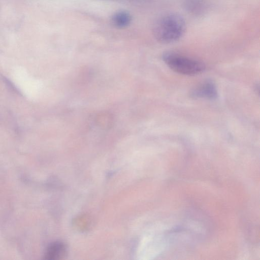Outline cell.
Returning a JSON list of instances; mask_svg holds the SVG:
<instances>
[{
    "label": "cell",
    "instance_id": "6da1fadb",
    "mask_svg": "<svg viewBox=\"0 0 260 260\" xmlns=\"http://www.w3.org/2000/svg\"><path fill=\"white\" fill-rule=\"evenodd\" d=\"M183 17L176 13L166 14L154 22L152 32L155 39L163 44H170L179 40L186 30Z\"/></svg>",
    "mask_w": 260,
    "mask_h": 260
},
{
    "label": "cell",
    "instance_id": "7a4b0ae2",
    "mask_svg": "<svg viewBox=\"0 0 260 260\" xmlns=\"http://www.w3.org/2000/svg\"><path fill=\"white\" fill-rule=\"evenodd\" d=\"M162 57L171 70L182 75H197L206 70V66L203 62L175 52H166Z\"/></svg>",
    "mask_w": 260,
    "mask_h": 260
},
{
    "label": "cell",
    "instance_id": "3957f363",
    "mask_svg": "<svg viewBox=\"0 0 260 260\" xmlns=\"http://www.w3.org/2000/svg\"><path fill=\"white\" fill-rule=\"evenodd\" d=\"M190 95L195 99L214 100L217 98L218 91L214 83L208 80L192 89Z\"/></svg>",
    "mask_w": 260,
    "mask_h": 260
},
{
    "label": "cell",
    "instance_id": "277c9868",
    "mask_svg": "<svg viewBox=\"0 0 260 260\" xmlns=\"http://www.w3.org/2000/svg\"><path fill=\"white\" fill-rule=\"evenodd\" d=\"M132 17L127 11L119 10L112 16L111 22L113 25L117 28H124L131 23Z\"/></svg>",
    "mask_w": 260,
    "mask_h": 260
},
{
    "label": "cell",
    "instance_id": "5b68a950",
    "mask_svg": "<svg viewBox=\"0 0 260 260\" xmlns=\"http://www.w3.org/2000/svg\"><path fill=\"white\" fill-rule=\"evenodd\" d=\"M183 5L189 13L199 15L205 12L208 4L206 0H184Z\"/></svg>",
    "mask_w": 260,
    "mask_h": 260
},
{
    "label": "cell",
    "instance_id": "8992f818",
    "mask_svg": "<svg viewBox=\"0 0 260 260\" xmlns=\"http://www.w3.org/2000/svg\"><path fill=\"white\" fill-rule=\"evenodd\" d=\"M135 1H144V0H135Z\"/></svg>",
    "mask_w": 260,
    "mask_h": 260
}]
</instances>
